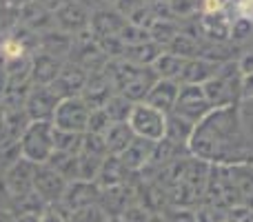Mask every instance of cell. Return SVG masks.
<instances>
[{
	"label": "cell",
	"mask_w": 253,
	"mask_h": 222,
	"mask_svg": "<svg viewBox=\"0 0 253 222\" xmlns=\"http://www.w3.org/2000/svg\"><path fill=\"white\" fill-rule=\"evenodd\" d=\"M22 158L34 165H47L53 153V125L51 122H29L20 138Z\"/></svg>",
	"instance_id": "obj_1"
},
{
	"label": "cell",
	"mask_w": 253,
	"mask_h": 222,
	"mask_svg": "<svg viewBox=\"0 0 253 222\" xmlns=\"http://www.w3.org/2000/svg\"><path fill=\"white\" fill-rule=\"evenodd\" d=\"M53 129L60 131H71V133H87L89 125V107L80 96L74 98H62L58 102L56 111L51 118Z\"/></svg>",
	"instance_id": "obj_2"
},
{
	"label": "cell",
	"mask_w": 253,
	"mask_h": 222,
	"mask_svg": "<svg viewBox=\"0 0 253 222\" xmlns=\"http://www.w3.org/2000/svg\"><path fill=\"white\" fill-rule=\"evenodd\" d=\"M60 100L62 98L58 96L53 87L34 85L25 100V113L29 118V122H51L53 111H56Z\"/></svg>",
	"instance_id": "obj_3"
},
{
	"label": "cell",
	"mask_w": 253,
	"mask_h": 222,
	"mask_svg": "<svg viewBox=\"0 0 253 222\" xmlns=\"http://www.w3.org/2000/svg\"><path fill=\"white\" fill-rule=\"evenodd\" d=\"M67 180L58 171H53L49 165H38L34 174V191L42 198L47 205H56L62 200L67 189Z\"/></svg>",
	"instance_id": "obj_4"
},
{
	"label": "cell",
	"mask_w": 253,
	"mask_h": 222,
	"mask_svg": "<svg viewBox=\"0 0 253 222\" xmlns=\"http://www.w3.org/2000/svg\"><path fill=\"white\" fill-rule=\"evenodd\" d=\"M36 167H38V165H34V162L20 158V160H16L7 171H4L2 178H4V184H7L9 196H11V198H20V196H25V193L34 191Z\"/></svg>",
	"instance_id": "obj_5"
},
{
	"label": "cell",
	"mask_w": 253,
	"mask_h": 222,
	"mask_svg": "<svg viewBox=\"0 0 253 222\" xmlns=\"http://www.w3.org/2000/svg\"><path fill=\"white\" fill-rule=\"evenodd\" d=\"M100 200V189L96 182H87V180H74L67 184L65 196H62L60 205H65L69 211H78L84 207H93Z\"/></svg>",
	"instance_id": "obj_6"
},
{
	"label": "cell",
	"mask_w": 253,
	"mask_h": 222,
	"mask_svg": "<svg viewBox=\"0 0 253 222\" xmlns=\"http://www.w3.org/2000/svg\"><path fill=\"white\" fill-rule=\"evenodd\" d=\"M62 67H65V60L62 58H56L51 53L44 51H36L31 53V83L34 85H42V87H51L56 83V78L60 76Z\"/></svg>",
	"instance_id": "obj_7"
},
{
	"label": "cell",
	"mask_w": 253,
	"mask_h": 222,
	"mask_svg": "<svg viewBox=\"0 0 253 222\" xmlns=\"http://www.w3.org/2000/svg\"><path fill=\"white\" fill-rule=\"evenodd\" d=\"M56 89V93L60 98H74L80 96L87 87V74H84L83 65L78 62H65L60 76L56 78V83L51 85Z\"/></svg>",
	"instance_id": "obj_8"
},
{
	"label": "cell",
	"mask_w": 253,
	"mask_h": 222,
	"mask_svg": "<svg viewBox=\"0 0 253 222\" xmlns=\"http://www.w3.org/2000/svg\"><path fill=\"white\" fill-rule=\"evenodd\" d=\"M18 25L31 29L34 34L42 36L47 31L56 29V22H53V11H49L47 7H42L40 2H29L27 7H22L18 11Z\"/></svg>",
	"instance_id": "obj_9"
},
{
	"label": "cell",
	"mask_w": 253,
	"mask_h": 222,
	"mask_svg": "<svg viewBox=\"0 0 253 222\" xmlns=\"http://www.w3.org/2000/svg\"><path fill=\"white\" fill-rule=\"evenodd\" d=\"M53 22H56V29L62 31V34H74V31L83 29L87 25L84 11L76 2H65L60 9H56L53 11Z\"/></svg>",
	"instance_id": "obj_10"
},
{
	"label": "cell",
	"mask_w": 253,
	"mask_h": 222,
	"mask_svg": "<svg viewBox=\"0 0 253 222\" xmlns=\"http://www.w3.org/2000/svg\"><path fill=\"white\" fill-rule=\"evenodd\" d=\"M129 125L133 127L138 133H144L147 138H156L160 133V118L149 107H135L129 116Z\"/></svg>",
	"instance_id": "obj_11"
},
{
	"label": "cell",
	"mask_w": 253,
	"mask_h": 222,
	"mask_svg": "<svg viewBox=\"0 0 253 222\" xmlns=\"http://www.w3.org/2000/svg\"><path fill=\"white\" fill-rule=\"evenodd\" d=\"M9 209L16 216H40L44 209H47V202L38 196L36 191H29L20 198H11L9 200Z\"/></svg>",
	"instance_id": "obj_12"
},
{
	"label": "cell",
	"mask_w": 253,
	"mask_h": 222,
	"mask_svg": "<svg viewBox=\"0 0 253 222\" xmlns=\"http://www.w3.org/2000/svg\"><path fill=\"white\" fill-rule=\"evenodd\" d=\"M71 49V40L67 34L62 31L53 29V31H47V34L40 36V47L38 51H44V53H51L56 58H62L65 53H69Z\"/></svg>",
	"instance_id": "obj_13"
},
{
	"label": "cell",
	"mask_w": 253,
	"mask_h": 222,
	"mask_svg": "<svg viewBox=\"0 0 253 222\" xmlns=\"http://www.w3.org/2000/svg\"><path fill=\"white\" fill-rule=\"evenodd\" d=\"M123 160H118V158H107V160H102V167L100 171H98V178H96V184L98 189H111V187H118L120 182H123Z\"/></svg>",
	"instance_id": "obj_14"
},
{
	"label": "cell",
	"mask_w": 253,
	"mask_h": 222,
	"mask_svg": "<svg viewBox=\"0 0 253 222\" xmlns=\"http://www.w3.org/2000/svg\"><path fill=\"white\" fill-rule=\"evenodd\" d=\"M102 138H105L107 151L125 153L126 147H129V142H131V129H129V125H125V122H116V125H111L109 129H107V133L102 135Z\"/></svg>",
	"instance_id": "obj_15"
},
{
	"label": "cell",
	"mask_w": 253,
	"mask_h": 222,
	"mask_svg": "<svg viewBox=\"0 0 253 222\" xmlns=\"http://www.w3.org/2000/svg\"><path fill=\"white\" fill-rule=\"evenodd\" d=\"M47 165L51 167L53 171L62 176L67 182H74L78 180V156H71V153H60V151H53L51 158L47 160Z\"/></svg>",
	"instance_id": "obj_16"
},
{
	"label": "cell",
	"mask_w": 253,
	"mask_h": 222,
	"mask_svg": "<svg viewBox=\"0 0 253 222\" xmlns=\"http://www.w3.org/2000/svg\"><path fill=\"white\" fill-rule=\"evenodd\" d=\"M83 138L84 133H71V131L53 129V151L78 156L83 151Z\"/></svg>",
	"instance_id": "obj_17"
},
{
	"label": "cell",
	"mask_w": 253,
	"mask_h": 222,
	"mask_svg": "<svg viewBox=\"0 0 253 222\" xmlns=\"http://www.w3.org/2000/svg\"><path fill=\"white\" fill-rule=\"evenodd\" d=\"M109 127H111V120H109V116H107V111H105V109H91V111H89L87 133L105 135Z\"/></svg>",
	"instance_id": "obj_18"
},
{
	"label": "cell",
	"mask_w": 253,
	"mask_h": 222,
	"mask_svg": "<svg viewBox=\"0 0 253 222\" xmlns=\"http://www.w3.org/2000/svg\"><path fill=\"white\" fill-rule=\"evenodd\" d=\"M69 222H107V216L100 207L93 205V207H84V209H78V211H71Z\"/></svg>",
	"instance_id": "obj_19"
},
{
	"label": "cell",
	"mask_w": 253,
	"mask_h": 222,
	"mask_svg": "<svg viewBox=\"0 0 253 222\" xmlns=\"http://www.w3.org/2000/svg\"><path fill=\"white\" fill-rule=\"evenodd\" d=\"M71 211L65 205L56 202V205H47V209L40 214V222H69Z\"/></svg>",
	"instance_id": "obj_20"
},
{
	"label": "cell",
	"mask_w": 253,
	"mask_h": 222,
	"mask_svg": "<svg viewBox=\"0 0 253 222\" xmlns=\"http://www.w3.org/2000/svg\"><path fill=\"white\" fill-rule=\"evenodd\" d=\"M18 25V11L7 4H0V36H7Z\"/></svg>",
	"instance_id": "obj_21"
},
{
	"label": "cell",
	"mask_w": 253,
	"mask_h": 222,
	"mask_svg": "<svg viewBox=\"0 0 253 222\" xmlns=\"http://www.w3.org/2000/svg\"><path fill=\"white\" fill-rule=\"evenodd\" d=\"M120 222H149V220L140 209H126L125 214L120 216Z\"/></svg>",
	"instance_id": "obj_22"
},
{
	"label": "cell",
	"mask_w": 253,
	"mask_h": 222,
	"mask_svg": "<svg viewBox=\"0 0 253 222\" xmlns=\"http://www.w3.org/2000/svg\"><path fill=\"white\" fill-rule=\"evenodd\" d=\"M9 200H11V196H9L4 178H2V174H0V209H2V207H9Z\"/></svg>",
	"instance_id": "obj_23"
},
{
	"label": "cell",
	"mask_w": 253,
	"mask_h": 222,
	"mask_svg": "<svg viewBox=\"0 0 253 222\" xmlns=\"http://www.w3.org/2000/svg\"><path fill=\"white\" fill-rule=\"evenodd\" d=\"M29 2H34V0H4V4L11 9H16V11H20L22 7H27Z\"/></svg>",
	"instance_id": "obj_24"
},
{
	"label": "cell",
	"mask_w": 253,
	"mask_h": 222,
	"mask_svg": "<svg viewBox=\"0 0 253 222\" xmlns=\"http://www.w3.org/2000/svg\"><path fill=\"white\" fill-rule=\"evenodd\" d=\"M7 87H9V78H7V74H4V69L0 67V100H2V96H4V91H7Z\"/></svg>",
	"instance_id": "obj_25"
},
{
	"label": "cell",
	"mask_w": 253,
	"mask_h": 222,
	"mask_svg": "<svg viewBox=\"0 0 253 222\" xmlns=\"http://www.w3.org/2000/svg\"><path fill=\"white\" fill-rule=\"evenodd\" d=\"M0 222H16V216L11 214L9 207H2V209H0Z\"/></svg>",
	"instance_id": "obj_26"
},
{
	"label": "cell",
	"mask_w": 253,
	"mask_h": 222,
	"mask_svg": "<svg viewBox=\"0 0 253 222\" xmlns=\"http://www.w3.org/2000/svg\"><path fill=\"white\" fill-rule=\"evenodd\" d=\"M16 222H40V216H18Z\"/></svg>",
	"instance_id": "obj_27"
},
{
	"label": "cell",
	"mask_w": 253,
	"mask_h": 222,
	"mask_svg": "<svg viewBox=\"0 0 253 222\" xmlns=\"http://www.w3.org/2000/svg\"><path fill=\"white\" fill-rule=\"evenodd\" d=\"M2 116H4V107H2V100H0V120H2Z\"/></svg>",
	"instance_id": "obj_28"
},
{
	"label": "cell",
	"mask_w": 253,
	"mask_h": 222,
	"mask_svg": "<svg viewBox=\"0 0 253 222\" xmlns=\"http://www.w3.org/2000/svg\"><path fill=\"white\" fill-rule=\"evenodd\" d=\"M249 4H251V11H253V0H249Z\"/></svg>",
	"instance_id": "obj_29"
},
{
	"label": "cell",
	"mask_w": 253,
	"mask_h": 222,
	"mask_svg": "<svg viewBox=\"0 0 253 222\" xmlns=\"http://www.w3.org/2000/svg\"><path fill=\"white\" fill-rule=\"evenodd\" d=\"M0 4H4V0H0Z\"/></svg>",
	"instance_id": "obj_30"
}]
</instances>
